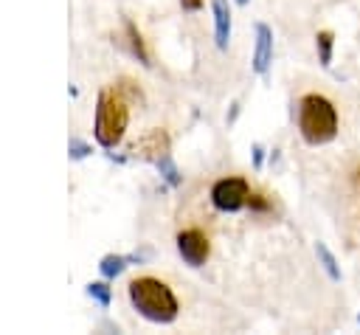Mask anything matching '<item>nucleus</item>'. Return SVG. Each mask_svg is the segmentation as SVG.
Returning a JSON list of instances; mask_svg holds the SVG:
<instances>
[{"instance_id": "19", "label": "nucleus", "mask_w": 360, "mask_h": 335, "mask_svg": "<svg viewBox=\"0 0 360 335\" xmlns=\"http://www.w3.org/2000/svg\"><path fill=\"white\" fill-rule=\"evenodd\" d=\"M183 11H200L202 8V0H180Z\"/></svg>"}, {"instance_id": "9", "label": "nucleus", "mask_w": 360, "mask_h": 335, "mask_svg": "<svg viewBox=\"0 0 360 335\" xmlns=\"http://www.w3.org/2000/svg\"><path fill=\"white\" fill-rule=\"evenodd\" d=\"M132 262V256H121V253H107V256H101V262H98V270H101V276L104 279H115V276H121L124 273V267Z\"/></svg>"}, {"instance_id": "10", "label": "nucleus", "mask_w": 360, "mask_h": 335, "mask_svg": "<svg viewBox=\"0 0 360 335\" xmlns=\"http://www.w3.org/2000/svg\"><path fill=\"white\" fill-rule=\"evenodd\" d=\"M124 31H127V39H129V51L138 56V62L141 65H149V53H146V45H143V37H141V31L127 20L124 23Z\"/></svg>"}, {"instance_id": "12", "label": "nucleus", "mask_w": 360, "mask_h": 335, "mask_svg": "<svg viewBox=\"0 0 360 335\" xmlns=\"http://www.w3.org/2000/svg\"><path fill=\"white\" fill-rule=\"evenodd\" d=\"M315 48H318V59L323 68L332 65V51H335V34L332 31H318L315 34Z\"/></svg>"}, {"instance_id": "5", "label": "nucleus", "mask_w": 360, "mask_h": 335, "mask_svg": "<svg viewBox=\"0 0 360 335\" xmlns=\"http://www.w3.org/2000/svg\"><path fill=\"white\" fill-rule=\"evenodd\" d=\"M177 253L188 267H202L211 256V242L200 228H183L177 234Z\"/></svg>"}, {"instance_id": "18", "label": "nucleus", "mask_w": 360, "mask_h": 335, "mask_svg": "<svg viewBox=\"0 0 360 335\" xmlns=\"http://www.w3.org/2000/svg\"><path fill=\"white\" fill-rule=\"evenodd\" d=\"M262 160H264V146L262 144H253V166L262 169Z\"/></svg>"}, {"instance_id": "15", "label": "nucleus", "mask_w": 360, "mask_h": 335, "mask_svg": "<svg viewBox=\"0 0 360 335\" xmlns=\"http://www.w3.org/2000/svg\"><path fill=\"white\" fill-rule=\"evenodd\" d=\"M68 152H70L73 160H82V158H87V155L93 152V146H90L87 141H82V138H70V141H68Z\"/></svg>"}, {"instance_id": "2", "label": "nucleus", "mask_w": 360, "mask_h": 335, "mask_svg": "<svg viewBox=\"0 0 360 335\" xmlns=\"http://www.w3.org/2000/svg\"><path fill=\"white\" fill-rule=\"evenodd\" d=\"M298 132L309 146H323L338 138V110L321 93H307L298 101Z\"/></svg>"}, {"instance_id": "13", "label": "nucleus", "mask_w": 360, "mask_h": 335, "mask_svg": "<svg viewBox=\"0 0 360 335\" xmlns=\"http://www.w3.org/2000/svg\"><path fill=\"white\" fill-rule=\"evenodd\" d=\"M155 166H158V172H160V177L169 183V186H180L183 183V177H180V172H177V166H174V160H172V155L166 152V155H160L158 160H155Z\"/></svg>"}, {"instance_id": "17", "label": "nucleus", "mask_w": 360, "mask_h": 335, "mask_svg": "<svg viewBox=\"0 0 360 335\" xmlns=\"http://www.w3.org/2000/svg\"><path fill=\"white\" fill-rule=\"evenodd\" d=\"M352 191H354V203H357V211H360V166L352 175Z\"/></svg>"}, {"instance_id": "11", "label": "nucleus", "mask_w": 360, "mask_h": 335, "mask_svg": "<svg viewBox=\"0 0 360 335\" xmlns=\"http://www.w3.org/2000/svg\"><path fill=\"white\" fill-rule=\"evenodd\" d=\"M315 253H318V262L323 265L326 276H329L332 282H340V267H338V259H335V253L326 248V242H315Z\"/></svg>"}, {"instance_id": "16", "label": "nucleus", "mask_w": 360, "mask_h": 335, "mask_svg": "<svg viewBox=\"0 0 360 335\" xmlns=\"http://www.w3.org/2000/svg\"><path fill=\"white\" fill-rule=\"evenodd\" d=\"M248 208H250V211H256V214H264V211H270V200H267L264 194H259V191H250Z\"/></svg>"}, {"instance_id": "20", "label": "nucleus", "mask_w": 360, "mask_h": 335, "mask_svg": "<svg viewBox=\"0 0 360 335\" xmlns=\"http://www.w3.org/2000/svg\"><path fill=\"white\" fill-rule=\"evenodd\" d=\"M236 3H239V6H245V3H248V0H236Z\"/></svg>"}, {"instance_id": "4", "label": "nucleus", "mask_w": 360, "mask_h": 335, "mask_svg": "<svg viewBox=\"0 0 360 335\" xmlns=\"http://www.w3.org/2000/svg\"><path fill=\"white\" fill-rule=\"evenodd\" d=\"M250 200V183L245 177H219L214 186H211V206L217 211H225V214H233V211H242Z\"/></svg>"}, {"instance_id": "7", "label": "nucleus", "mask_w": 360, "mask_h": 335, "mask_svg": "<svg viewBox=\"0 0 360 335\" xmlns=\"http://www.w3.org/2000/svg\"><path fill=\"white\" fill-rule=\"evenodd\" d=\"M273 62V31L264 23H256V48H253V73L267 76Z\"/></svg>"}, {"instance_id": "21", "label": "nucleus", "mask_w": 360, "mask_h": 335, "mask_svg": "<svg viewBox=\"0 0 360 335\" xmlns=\"http://www.w3.org/2000/svg\"><path fill=\"white\" fill-rule=\"evenodd\" d=\"M357 324H360V315H357Z\"/></svg>"}, {"instance_id": "3", "label": "nucleus", "mask_w": 360, "mask_h": 335, "mask_svg": "<svg viewBox=\"0 0 360 335\" xmlns=\"http://www.w3.org/2000/svg\"><path fill=\"white\" fill-rule=\"evenodd\" d=\"M129 124V104L127 96L118 87H107L98 93V104H96V141L104 149H112L121 144L124 132Z\"/></svg>"}, {"instance_id": "8", "label": "nucleus", "mask_w": 360, "mask_h": 335, "mask_svg": "<svg viewBox=\"0 0 360 335\" xmlns=\"http://www.w3.org/2000/svg\"><path fill=\"white\" fill-rule=\"evenodd\" d=\"M211 11H214V42L219 51H225L231 42V6L228 0H211Z\"/></svg>"}, {"instance_id": "1", "label": "nucleus", "mask_w": 360, "mask_h": 335, "mask_svg": "<svg viewBox=\"0 0 360 335\" xmlns=\"http://www.w3.org/2000/svg\"><path fill=\"white\" fill-rule=\"evenodd\" d=\"M132 307L152 324H172L180 312L177 296L172 293V287L155 276H138L129 282L127 287Z\"/></svg>"}, {"instance_id": "14", "label": "nucleus", "mask_w": 360, "mask_h": 335, "mask_svg": "<svg viewBox=\"0 0 360 335\" xmlns=\"http://www.w3.org/2000/svg\"><path fill=\"white\" fill-rule=\"evenodd\" d=\"M87 296H90L93 301H98L101 307H110V301H112V290H110L107 282H90V284H87Z\"/></svg>"}, {"instance_id": "6", "label": "nucleus", "mask_w": 360, "mask_h": 335, "mask_svg": "<svg viewBox=\"0 0 360 335\" xmlns=\"http://www.w3.org/2000/svg\"><path fill=\"white\" fill-rule=\"evenodd\" d=\"M129 152L132 155H138V158H143V160H158L160 155H166L169 152V135H166V129H149L143 138H138L132 146H129Z\"/></svg>"}]
</instances>
